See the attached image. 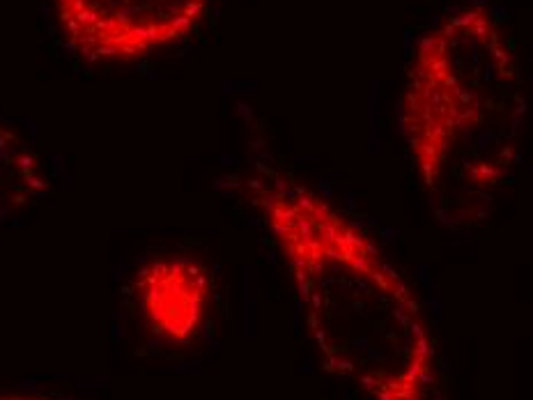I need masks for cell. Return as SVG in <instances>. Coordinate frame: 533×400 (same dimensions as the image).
I'll list each match as a JSON object with an SVG mask.
<instances>
[{
    "instance_id": "obj_1",
    "label": "cell",
    "mask_w": 533,
    "mask_h": 400,
    "mask_svg": "<svg viewBox=\"0 0 533 400\" xmlns=\"http://www.w3.org/2000/svg\"><path fill=\"white\" fill-rule=\"evenodd\" d=\"M322 366L368 400H435L437 343L412 283L359 223L285 173L248 180Z\"/></svg>"
},
{
    "instance_id": "obj_2",
    "label": "cell",
    "mask_w": 533,
    "mask_h": 400,
    "mask_svg": "<svg viewBox=\"0 0 533 400\" xmlns=\"http://www.w3.org/2000/svg\"><path fill=\"white\" fill-rule=\"evenodd\" d=\"M526 83L503 21L485 2L423 32L405 69L398 120L430 205L448 228L478 226L517 173Z\"/></svg>"
},
{
    "instance_id": "obj_3",
    "label": "cell",
    "mask_w": 533,
    "mask_h": 400,
    "mask_svg": "<svg viewBox=\"0 0 533 400\" xmlns=\"http://www.w3.org/2000/svg\"><path fill=\"white\" fill-rule=\"evenodd\" d=\"M69 48L88 62L129 65L191 37L211 0H51Z\"/></svg>"
},
{
    "instance_id": "obj_4",
    "label": "cell",
    "mask_w": 533,
    "mask_h": 400,
    "mask_svg": "<svg viewBox=\"0 0 533 400\" xmlns=\"http://www.w3.org/2000/svg\"><path fill=\"white\" fill-rule=\"evenodd\" d=\"M136 297L154 336L177 345L191 343L207 317L209 274L188 258L152 260L136 276Z\"/></svg>"
},
{
    "instance_id": "obj_5",
    "label": "cell",
    "mask_w": 533,
    "mask_h": 400,
    "mask_svg": "<svg viewBox=\"0 0 533 400\" xmlns=\"http://www.w3.org/2000/svg\"><path fill=\"white\" fill-rule=\"evenodd\" d=\"M48 193V175L32 145L0 120V226Z\"/></svg>"
},
{
    "instance_id": "obj_6",
    "label": "cell",
    "mask_w": 533,
    "mask_h": 400,
    "mask_svg": "<svg viewBox=\"0 0 533 400\" xmlns=\"http://www.w3.org/2000/svg\"><path fill=\"white\" fill-rule=\"evenodd\" d=\"M0 400H53V398L30 396V393H0Z\"/></svg>"
}]
</instances>
